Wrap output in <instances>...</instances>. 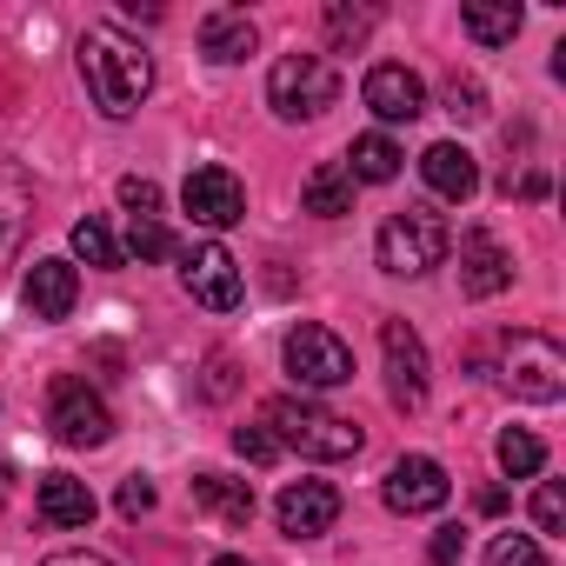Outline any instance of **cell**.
I'll use <instances>...</instances> for the list:
<instances>
[{
    "label": "cell",
    "mask_w": 566,
    "mask_h": 566,
    "mask_svg": "<svg viewBox=\"0 0 566 566\" xmlns=\"http://www.w3.org/2000/svg\"><path fill=\"white\" fill-rule=\"evenodd\" d=\"M81 81H87V94L107 120H127L154 94V61L120 28H87L81 34Z\"/></svg>",
    "instance_id": "6da1fadb"
},
{
    "label": "cell",
    "mask_w": 566,
    "mask_h": 566,
    "mask_svg": "<svg viewBox=\"0 0 566 566\" xmlns=\"http://www.w3.org/2000/svg\"><path fill=\"white\" fill-rule=\"evenodd\" d=\"M266 427H280L273 440L294 447L301 460H354V453L367 447V433H360L354 420H340V413H327V407H314V400H294V394L266 400Z\"/></svg>",
    "instance_id": "7a4b0ae2"
},
{
    "label": "cell",
    "mask_w": 566,
    "mask_h": 566,
    "mask_svg": "<svg viewBox=\"0 0 566 566\" xmlns=\"http://www.w3.org/2000/svg\"><path fill=\"white\" fill-rule=\"evenodd\" d=\"M447 247H453V233H447V220H440L433 207H400V213H387V227H380V240H374L380 266L400 273V280L433 273V266L447 260Z\"/></svg>",
    "instance_id": "3957f363"
},
{
    "label": "cell",
    "mask_w": 566,
    "mask_h": 566,
    "mask_svg": "<svg viewBox=\"0 0 566 566\" xmlns=\"http://www.w3.org/2000/svg\"><path fill=\"white\" fill-rule=\"evenodd\" d=\"M334 94H340V81L321 54H280L266 74V101L280 120H321L334 107Z\"/></svg>",
    "instance_id": "277c9868"
},
{
    "label": "cell",
    "mask_w": 566,
    "mask_h": 566,
    "mask_svg": "<svg viewBox=\"0 0 566 566\" xmlns=\"http://www.w3.org/2000/svg\"><path fill=\"white\" fill-rule=\"evenodd\" d=\"M500 387L513 400H533V407H553L566 394V354L546 340V334H513L506 354H500Z\"/></svg>",
    "instance_id": "5b68a950"
},
{
    "label": "cell",
    "mask_w": 566,
    "mask_h": 566,
    "mask_svg": "<svg viewBox=\"0 0 566 566\" xmlns=\"http://www.w3.org/2000/svg\"><path fill=\"white\" fill-rule=\"evenodd\" d=\"M48 427H54L61 447H101V440L114 433V413H107V400H101L87 380L61 374L54 394H48Z\"/></svg>",
    "instance_id": "8992f818"
},
{
    "label": "cell",
    "mask_w": 566,
    "mask_h": 566,
    "mask_svg": "<svg viewBox=\"0 0 566 566\" xmlns=\"http://www.w3.org/2000/svg\"><path fill=\"white\" fill-rule=\"evenodd\" d=\"M287 374H294L301 387H347V380H354V347H347L340 334L301 321V327L287 334Z\"/></svg>",
    "instance_id": "52a82bcc"
},
{
    "label": "cell",
    "mask_w": 566,
    "mask_h": 566,
    "mask_svg": "<svg viewBox=\"0 0 566 566\" xmlns=\"http://www.w3.org/2000/svg\"><path fill=\"white\" fill-rule=\"evenodd\" d=\"M387 506L394 513H440L447 506V493H453V480H447V467L440 460H427V453H400L394 467H387Z\"/></svg>",
    "instance_id": "ba28073f"
},
{
    "label": "cell",
    "mask_w": 566,
    "mask_h": 566,
    "mask_svg": "<svg viewBox=\"0 0 566 566\" xmlns=\"http://www.w3.org/2000/svg\"><path fill=\"white\" fill-rule=\"evenodd\" d=\"M180 287L200 301V307H213V314H233L240 307V266H233V253L227 247H187V260H180Z\"/></svg>",
    "instance_id": "9c48e42d"
},
{
    "label": "cell",
    "mask_w": 566,
    "mask_h": 566,
    "mask_svg": "<svg viewBox=\"0 0 566 566\" xmlns=\"http://www.w3.org/2000/svg\"><path fill=\"white\" fill-rule=\"evenodd\" d=\"M180 207L193 213V227H233V220H247V187L227 174V167H193L187 174V187H180Z\"/></svg>",
    "instance_id": "30bf717a"
},
{
    "label": "cell",
    "mask_w": 566,
    "mask_h": 566,
    "mask_svg": "<svg viewBox=\"0 0 566 566\" xmlns=\"http://www.w3.org/2000/svg\"><path fill=\"white\" fill-rule=\"evenodd\" d=\"M380 354H387V400L413 413L427 400V347H420V334L407 321H387L380 327Z\"/></svg>",
    "instance_id": "8fae6325"
},
{
    "label": "cell",
    "mask_w": 566,
    "mask_h": 566,
    "mask_svg": "<svg viewBox=\"0 0 566 566\" xmlns=\"http://www.w3.org/2000/svg\"><path fill=\"white\" fill-rule=\"evenodd\" d=\"M506 287H513V253H506L486 227L460 233V294H467V301H493V294H506Z\"/></svg>",
    "instance_id": "7c38bea8"
},
{
    "label": "cell",
    "mask_w": 566,
    "mask_h": 566,
    "mask_svg": "<svg viewBox=\"0 0 566 566\" xmlns=\"http://www.w3.org/2000/svg\"><path fill=\"white\" fill-rule=\"evenodd\" d=\"M273 513H280V533H287V539H321L340 520V493L327 480H294L287 493L273 500Z\"/></svg>",
    "instance_id": "4fadbf2b"
},
{
    "label": "cell",
    "mask_w": 566,
    "mask_h": 566,
    "mask_svg": "<svg viewBox=\"0 0 566 566\" xmlns=\"http://www.w3.org/2000/svg\"><path fill=\"white\" fill-rule=\"evenodd\" d=\"M360 94H367V107H374L380 120H413V114H427V87H420V74L400 67V61H380Z\"/></svg>",
    "instance_id": "5bb4252c"
},
{
    "label": "cell",
    "mask_w": 566,
    "mask_h": 566,
    "mask_svg": "<svg viewBox=\"0 0 566 566\" xmlns=\"http://www.w3.org/2000/svg\"><path fill=\"white\" fill-rule=\"evenodd\" d=\"M21 294H28L34 321H67L74 301H81V273H74L67 260H34L28 280H21Z\"/></svg>",
    "instance_id": "9a60e30c"
},
{
    "label": "cell",
    "mask_w": 566,
    "mask_h": 566,
    "mask_svg": "<svg viewBox=\"0 0 566 566\" xmlns=\"http://www.w3.org/2000/svg\"><path fill=\"white\" fill-rule=\"evenodd\" d=\"M420 174H427V187H433L440 200H473V193H480V167H473V154H467L460 140H433V147L420 154Z\"/></svg>",
    "instance_id": "2e32d148"
},
{
    "label": "cell",
    "mask_w": 566,
    "mask_h": 566,
    "mask_svg": "<svg viewBox=\"0 0 566 566\" xmlns=\"http://www.w3.org/2000/svg\"><path fill=\"white\" fill-rule=\"evenodd\" d=\"M253 21L240 14V8H213L207 21H200V54L213 61V67H233V61H247L253 54Z\"/></svg>",
    "instance_id": "e0dca14e"
},
{
    "label": "cell",
    "mask_w": 566,
    "mask_h": 566,
    "mask_svg": "<svg viewBox=\"0 0 566 566\" xmlns=\"http://www.w3.org/2000/svg\"><path fill=\"white\" fill-rule=\"evenodd\" d=\"M34 513H41L48 526H87V520H94V493H87V480H74V473H48L41 493H34Z\"/></svg>",
    "instance_id": "ac0fdd59"
},
{
    "label": "cell",
    "mask_w": 566,
    "mask_h": 566,
    "mask_svg": "<svg viewBox=\"0 0 566 566\" xmlns=\"http://www.w3.org/2000/svg\"><path fill=\"white\" fill-rule=\"evenodd\" d=\"M193 506L213 513L220 526H247V520H253V486L233 480V473H200V480H193Z\"/></svg>",
    "instance_id": "d6986e66"
},
{
    "label": "cell",
    "mask_w": 566,
    "mask_h": 566,
    "mask_svg": "<svg viewBox=\"0 0 566 566\" xmlns=\"http://www.w3.org/2000/svg\"><path fill=\"white\" fill-rule=\"evenodd\" d=\"M28 220H34V193H28L21 167H8V160H0V266H8V260L21 253V233H28Z\"/></svg>",
    "instance_id": "ffe728a7"
},
{
    "label": "cell",
    "mask_w": 566,
    "mask_h": 566,
    "mask_svg": "<svg viewBox=\"0 0 566 566\" xmlns=\"http://www.w3.org/2000/svg\"><path fill=\"white\" fill-rule=\"evenodd\" d=\"M520 8H513V0H500V8H493V0H467V8H460V28L480 41V48H506L513 34H520Z\"/></svg>",
    "instance_id": "44dd1931"
},
{
    "label": "cell",
    "mask_w": 566,
    "mask_h": 566,
    "mask_svg": "<svg viewBox=\"0 0 566 566\" xmlns=\"http://www.w3.org/2000/svg\"><path fill=\"white\" fill-rule=\"evenodd\" d=\"M400 147L387 140V134H360L354 147H347V180H367V187H387L394 174H400Z\"/></svg>",
    "instance_id": "7402d4cb"
},
{
    "label": "cell",
    "mask_w": 566,
    "mask_h": 566,
    "mask_svg": "<svg viewBox=\"0 0 566 566\" xmlns=\"http://www.w3.org/2000/svg\"><path fill=\"white\" fill-rule=\"evenodd\" d=\"M301 200H307V213H321V220H340V213H354V180H347V167H314L307 174V187H301Z\"/></svg>",
    "instance_id": "603a6c76"
},
{
    "label": "cell",
    "mask_w": 566,
    "mask_h": 566,
    "mask_svg": "<svg viewBox=\"0 0 566 566\" xmlns=\"http://www.w3.org/2000/svg\"><path fill=\"white\" fill-rule=\"evenodd\" d=\"M493 460H500V473H506V480H533V473L546 467V447H539V433L506 427V433H500V447H493Z\"/></svg>",
    "instance_id": "cb8c5ba5"
},
{
    "label": "cell",
    "mask_w": 566,
    "mask_h": 566,
    "mask_svg": "<svg viewBox=\"0 0 566 566\" xmlns=\"http://www.w3.org/2000/svg\"><path fill=\"white\" fill-rule=\"evenodd\" d=\"M67 240H74V253H81L87 266H120V240H114L101 220H74V233H67Z\"/></svg>",
    "instance_id": "d4e9b609"
},
{
    "label": "cell",
    "mask_w": 566,
    "mask_h": 566,
    "mask_svg": "<svg viewBox=\"0 0 566 566\" xmlns=\"http://www.w3.org/2000/svg\"><path fill=\"white\" fill-rule=\"evenodd\" d=\"M374 8H347V0H334V8H327V34H334V48H360L367 34H374Z\"/></svg>",
    "instance_id": "484cf974"
},
{
    "label": "cell",
    "mask_w": 566,
    "mask_h": 566,
    "mask_svg": "<svg viewBox=\"0 0 566 566\" xmlns=\"http://www.w3.org/2000/svg\"><path fill=\"white\" fill-rule=\"evenodd\" d=\"M486 566H546V553H539V539H533V533H493Z\"/></svg>",
    "instance_id": "4316f807"
},
{
    "label": "cell",
    "mask_w": 566,
    "mask_h": 566,
    "mask_svg": "<svg viewBox=\"0 0 566 566\" xmlns=\"http://www.w3.org/2000/svg\"><path fill=\"white\" fill-rule=\"evenodd\" d=\"M127 253H134V260H167V253H174V233H167L160 220H134V227H127Z\"/></svg>",
    "instance_id": "83f0119b"
},
{
    "label": "cell",
    "mask_w": 566,
    "mask_h": 566,
    "mask_svg": "<svg viewBox=\"0 0 566 566\" xmlns=\"http://www.w3.org/2000/svg\"><path fill=\"white\" fill-rule=\"evenodd\" d=\"M447 114H453V120H480V114H486V94H480L473 74H453V81H447Z\"/></svg>",
    "instance_id": "f1b7e54d"
},
{
    "label": "cell",
    "mask_w": 566,
    "mask_h": 566,
    "mask_svg": "<svg viewBox=\"0 0 566 566\" xmlns=\"http://www.w3.org/2000/svg\"><path fill=\"white\" fill-rule=\"evenodd\" d=\"M233 453L253 460V467H273V460H280V440H273L266 427H233Z\"/></svg>",
    "instance_id": "f546056e"
},
{
    "label": "cell",
    "mask_w": 566,
    "mask_h": 566,
    "mask_svg": "<svg viewBox=\"0 0 566 566\" xmlns=\"http://www.w3.org/2000/svg\"><path fill=\"white\" fill-rule=\"evenodd\" d=\"M120 200H127V213H134V220H160V187H154V180L127 174V180H120Z\"/></svg>",
    "instance_id": "4dcf8cb0"
},
{
    "label": "cell",
    "mask_w": 566,
    "mask_h": 566,
    "mask_svg": "<svg viewBox=\"0 0 566 566\" xmlns=\"http://www.w3.org/2000/svg\"><path fill=\"white\" fill-rule=\"evenodd\" d=\"M533 520H539V533H566V493H559V480H546L533 493Z\"/></svg>",
    "instance_id": "1f68e13d"
},
{
    "label": "cell",
    "mask_w": 566,
    "mask_h": 566,
    "mask_svg": "<svg viewBox=\"0 0 566 566\" xmlns=\"http://www.w3.org/2000/svg\"><path fill=\"white\" fill-rule=\"evenodd\" d=\"M427 559H433V566H460V559H467V526H440L433 546H427Z\"/></svg>",
    "instance_id": "d6a6232c"
},
{
    "label": "cell",
    "mask_w": 566,
    "mask_h": 566,
    "mask_svg": "<svg viewBox=\"0 0 566 566\" xmlns=\"http://www.w3.org/2000/svg\"><path fill=\"white\" fill-rule=\"evenodd\" d=\"M147 506H154V480H140V473H134V480H120V513H127V520H140Z\"/></svg>",
    "instance_id": "836d02e7"
},
{
    "label": "cell",
    "mask_w": 566,
    "mask_h": 566,
    "mask_svg": "<svg viewBox=\"0 0 566 566\" xmlns=\"http://www.w3.org/2000/svg\"><path fill=\"white\" fill-rule=\"evenodd\" d=\"M41 566H114V559H101V553H48Z\"/></svg>",
    "instance_id": "e575fe53"
},
{
    "label": "cell",
    "mask_w": 566,
    "mask_h": 566,
    "mask_svg": "<svg viewBox=\"0 0 566 566\" xmlns=\"http://www.w3.org/2000/svg\"><path fill=\"white\" fill-rule=\"evenodd\" d=\"M213 566H247V559H233V553H220V559H213Z\"/></svg>",
    "instance_id": "d590c367"
},
{
    "label": "cell",
    "mask_w": 566,
    "mask_h": 566,
    "mask_svg": "<svg viewBox=\"0 0 566 566\" xmlns=\"http://www.w3.org/2000/svg\"><path fill=\"white\" fill-rule=\"evenodd\" d=\"M8 480H14V473H8V467H0V500H8Z\"/></svg>",
    "instance_id": "8d00e7d4"
}]
</instances>
